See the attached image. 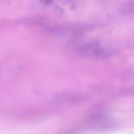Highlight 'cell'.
<instances>
[{"instance_id": "6da1fadb", "label": "cell", "mask_w": 134, "mask_h": 134, "mask_svg": "<svg viewBox=\"0 0 134 134\" xmlns=\"http://www.w3.org/2000/svg\"><path fill=\"white\" fill-rule=\"evenodd\" d=\"M87 122L90 127L99 131L113 129L117 125L106 111L99 109H95L88 118Z\"/></svg>"}, {"instance_id": "7a4b0ae2", "label": "cell", "mask_w": 134, "mask_h": 134, "mask_svg": "<svg viewBox=\"0 0 134 134\" xmlns=\"http://www.w3.org/2000/svg\"><path fill=\"white\" fill-rule=\"evenodd\" d=\"M114 50L102 47L97 41L85 44L79 49V53L84 55L94 57L99 59L107 58L114 54Z\"/></svg>"}, {"instance_id": "3957f363", "label": "cell", "mask_w": 134, "mask_h": 134, "mask_svg": "<svg viewBox=\"0 0 134 134\" xmlns=\"http://www.w3.org/2000/svg\"><path fill=\"white\" fill-rule=\"evenodd\" d=\"M56 100L68 103H77L86 101L88 97L86 95L69 93H62L55 95Z\"/></svg>"}, {"instance_id": "277c9868", "label": "cell", "mask_w": 134, "mask_h": 134, "mask_svg": "<svg viewBox=\"0 0 134 134\" xmlns=\"http://www.w3.org/2000/svg\"><path fill=\"white\" fill-rule=\"evenodd\" d=\"M119 13L122 15L131 14L134 13V1L125 3L120 7Z\"/></svg>"}]
</instances>
